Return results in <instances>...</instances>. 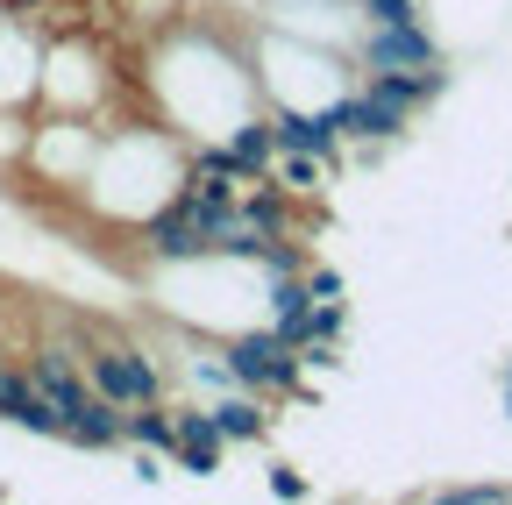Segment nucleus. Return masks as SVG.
<instances>
[{
    "label": "nucleus",
    "instance_id": "nucleus-6",
    "mask_svg": "<svg viewBox=\"0 0 512 505\" xmlns=\"http://www.w3.org/2000/svg\"><path fill=\"white\" fill-rule=\"evenodd\" d=\"M228 157L242 178H271L278 164V129H271V114H242L235 129H228Z\"/></svg>",
    "mask_w": 512,
    "mask_h": 505
},
{
    "label": "nucleus",
    "instance_id": "nucleus-11",
    "mask_svg": "<svg viewBox=\"0 0 512 505\" xmlns=\"http://www.w3.org/2000/svg\"><path fill=\"white\" fill-rule=\"evenodd\" d=\"M22 143H29V129H22V121H15V114H0V157H15Z\"/></svg>",
    "mask_w": 512,
    "mask_h": 505
},
{
    "label": "nucleus",
    "instance_id": "nucleus-13",
    "mask_svg": "<svg viewBox=\"0 0 512 505\" xmlns=\"http://www.w3.org/2000/svg\"><path fill=\"white\" fill-rule=\"evenodd\" d=\"M50 8V0H0V15H22V22H36Z\"/></svg>",
    "mask_w": 512,
    "mask_h": 505
},
{
    "label": "nucleus",
    "instance_id": "nucleus-15",
    "mask_svg": "<svg viewBox=\"0 0 512 505\" xmlns=\"http://www.w3.org/2000/svg\"><path fill=\"white\" fill-rule=\"evenodd\" d=\"M8 363H15V356H8V349H0V370H8Z\"/></svg>",
    "mask_w": 512,
    "mask_h": 505
},
{
    "label": "nucleus",
    "instance_id": "nucleus-10",
    "mask_svg": "<svg viewBox=\"0 0 512 505\" xmlns=\"http://www.w3.org/2000/svg\"><path fill=\"white\" fill-rule=\"evenodd\" d=\"M306 292H313V299H342V271H320V264H313V271H306Z\"/></svg>",
    "mask_w": 512,
    "mask_h": 505
},
{
    "label": "nucleus",
    "instance_id": "nucleus-12",
    "mask_svg": "<svg viewBox=\"0 0 512 505\" xmlns=\"http://www.w3.org/2000/svg\"><path fill=\"white\" fill-rule=\"evenodd\" d=\"M164 477V449H136V484H157Z\"/></svg>",
    "mask_w": 512,
    "mask_h": 505
},
{
    "label": "nucleus",
    "instance_id": "nucleus-14",
    "mask_svg": "<svg viewBox=\"0 0 512 505\" xmlns=\"http://www.w3.org/2000/svg\"><path fill=\"white\" fill-rule=\"evenodd\" d=\"M505 413H512V363H505Z\"/></svg>",
    "mask_w": 512,
    "mask_h": 505
},
{
    "label": "nucleus",
    "instance_id": "nucleus-7",
    "mask_svg": "<svg viewBox=\"0 0 512 505\" xmlns=\"http://www.w3.org/2000/svg\"><path fill=\"white\" fill-rule=\"evenodd\" d=\"M128 449H178V420L164 413V399H150V406H128Z\"/></svg>",
    "mask_w": 512,
    "mask_h": 505
},
{
    "label": "nucleus",
    "instance_id": "nucleus-5",
    "mask_svg": "<svg viewBox=\"0 0 512 505\" xmlns=\"http://www.w3.org/2000/svg\"><path fill=\"white\" fill-rule=\"evenodd\" d=\"M214 427H221V441H228V449H242V441H264L271 434V413H264V392H214Z\"/></svg>",
    "mask_w": 512,
    "mask_h": 505
},
{
    "label": "nucleus",
    "instance_id": "nucleus-1",
    "mask_svg": "<svg viewBox=\"0 0 512 505\" xmlns=\"http://www.w3.org/2000/svg\"><path fill=\"white\" fill-rule=\"evenodd\" d=\"M72 342H79V356H86V377H93L114 406H150V399H164V370H157L150 349L121 342V335H100V328H79Z\"/></svg>",
    "mask_w": 512,
    "mask_h": 505
},
{
    "label": "nucleus",
    "instance_id": "nucleus-3",
    "mask_svg": "<svg viewBox=\"0 0 512 505\" xmlns=\"http://www.w3.org/2000/svg\"><path fill=\"white\" fill-rule=\"evenodd\" d=\"M356 65L363 72H420V65H441V50L420 29V15L413 22H370L356 43Z\"/></svg>",
    "mask_w": 512,
    "mask_h": 505
},
{
    "label": "nucleus",
    "instance_id": "nucleus-4",
    "mask_svg": "<svg viewBox=\"0 0 512 505\" xmlns=\"http://www.w3.org/2000/svg\"><path fill=\"white\" fill-rule=\"evenodd\" d=\"M171 420H178V449H171V463H178L185 477H214L221 456H228V441H221L214 413H207V406H178Z\"/></svg>",
    "mask_w": 512,
    "mask_h": 505
},
{
    "label": "nucleus",
    "instance_id": "nucleus-8",
    "mask_svg": "<svg viewBox=\"0 0 512 505\" xmlns=\"http://www.w3.org/2000/svg\"><path fill=\"white\" fill-rule=\"evenodd\" d=\"M278 185L285 193H299V200H313L320 193V171H328V157H306V150H278Z\"/></svg>",
    "mask_w": 512,
    "mask_h": 505
},
{
    "label": "nucleus",
    "instance_id": "nucleus-2",
    "mask_svg": "<svg viewBox=\"0 0 512 505\" xmlns=\"http://www.w3.org/2000/svg\"><path fill=\"white\" fill-rule=\"evenodd\" d=\"M221 356H228V370H235V385H242V392H264V399H271V392H299V370H306L299 349H292L271 321L228 335Z\"/></svg>",
    "mask_w": 512,
    "mask_h": 505
},
{
    "label": "nucleus",
    "instance_id": "nucleus-9",
    "mask_svg": "<svg viewBox=\"0 0 512 505\" xmlns=\"http://www.w3.org/2000/svg\"><path fill=\"white\" fill-rule=\"evenodd\" d=\"M264 484H271L278 498H306V491H313V484H306V477H299L292 463H271V477H264Z\"/></svg>",
    "mask_w": 512,
    "mask_h": 505
}]
</instances>
